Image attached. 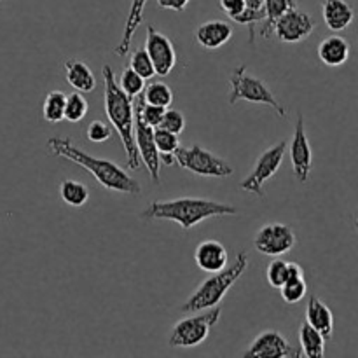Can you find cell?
Here are the masks:
<instances>
[{"instance_id":"17","label":"cell","mask_w":358,"mask_h":358,"mask_svg":"<svg viewBox=\"0 0 358 358\" xmlns=\"http://www.w3.org/2000/svg\"><path fill=\"white\" fill-rule=\"evenodd\" d=\"M322 14L329 30L343 31L355 20V10L346 0H324Z\"/></svg>"},{"instance_id":"6","label":"cell","mask_w":358,"mask_h":358,"mask_svg":"<svg viewBox=\"0 0 358 358\" xmlns=\"http://www.w3.org/2000/svg\"><path fill=\"white\" fill-rule=\"evenodd\" d=\"M222 310L219 306H213L210 310L198 311L196 315L187 318H182L171 329L168 336V343L171 348H194L206 341L210 331L219 324Z\"/></svg>"},{"instance_id":"7","label":"cell","mask_w":358,"mask_h":358,"mask_svg":"<svg viewBox=\"0 0 358 358\" xmlns=\"http://www.w3.org/2000/svg\"><path fill=\"white\" fill-rule=\"evenodd\" d=\"M175 164L198 175V177L226 178L234 173V168L224 157L210 152L199 143H194L191 147H178L175 150Z\"/></svg>"},{"instance_id":"22","label":"cell","mask_w":358,"mask_h":358,"mask_svg":"<svg viewBox=\"0 0 358 358\" xmlns=\"http://www.w3.org/2000/svg\"><path fill=\"white\" fill-rule=\"evenodd\" d=\"M325 341L327 339L311 327L308 322H303L299 329V343H301V352L308 358H322L325 355Z\"/></svg>"},{"instance_id":"4","label":"cell","mask_w":358,"mask_h":358,"mask_svg":"<svg viewBox=\"0 0 358 358\" xmlns=\"http://www.w3.org/2000/svg\"><path fill=\"white\" fill-rule=\"evenodd\" d=\"M248 268V254L247 252H240L234 259V262L231 266H226L222 271L213 273L210 278H206L205 282L199 283L198 289L189 296V299L185 301L180 306L182 313H198V311L210 310L213 306H219L222 303V299L226 297V294L229 292L231 287H234V283L241 278L245 271Z\"/></svg>"},{"instance_id":"37","label":"cell","mask_w":358,"mask_h":358,"mask_svg":"<svg viewBox=\"0 0 358 358\" xmlns=\"http://www.w3.org/2000/svg\"><path fill=\"white\" fill-rule=\"evenodd\" d=\"M245 3L250 9H264V0H245Z\"/></svg>"},{"instance_id":"13","label":"cell","mask_w":358,"mask_h":358,"mask_svg":"<svg viewBox=\"0 0 358 358\" xmlns=\"http://www.w3.org/2000/svg\"><path fill=\"white\" fill-rule=\"evenodd\" d=\"M303 352L290 346V343L280 334L278 331H266L259 334L252 341L247 352L241 357L250 358H287V357H301Z\"/></svg>"},{"instance_id":"12","label":"cell","mask_w":358,"mask_h":358,"mask_svg":"<svg viewBox=\"0 0 358 358\" xmlns=\"http://www.w3.org/2000/svg\"><path fill=\"white\" fill-rule=\"evenodd\" d=\"M290 161H292V170L297 182L306 184L310 180L311 168H313V150H311L306 128H304L303 114L297 115L296 131H294L292 142H290Z\"/></svg>"},{"instance_id":"3","label":"cell","mask_w":358,"mask_h":358,"mask_svg":"<svg viewBox=\"0 0 358 358\" xmlns=\"http://www.w3.org/2000/svg\"><path fill=\"white\" fill-rule=\"evenodd\" d=\"M238 213L227 203L206 198H177L170 201H154L140 213L143 220H170L178 224L184 231L192 229L203 220L213 217H227Z\"/></svg>"},{"instance_id":"14","label":"cell","mask_w":358,"mask_h":358,"mask_svg":"<svg viewBox=\"0 0 358 358\" xmlns=\"http://www.w3.org/2000/svg\"><path fill=\"white\" fill-rule=\"evenodd\" d=\"M135 142L136 149H138L140 161H143L147 171H149L152 182L159 184V171H161V161L159 152H157L156 142H154V128L147 124L138 112L135 110Z\"/></svg>"},{"instance_id":"35","label":"cell","mask_w":358,"mask_h":358,"mask_svg":"<svg viewBox=\"0 0 358 358\" xmlns=\"http://www.w3.org/2000/svg\"><path fill=\"white\" fill-rule=\"evenodd\" d=\"M220 7L229 17H234L247 7L245 0H220Z\"/></svg>"},{"instance_id":"24","label":"cell","mask_w":358,"mask_h":358,"mask_svg":"<svg viewBox=\"0 0 358 358\" xmlns=\"http://www.w3.org/2000/svg\"><path fill=\"white\" fill-rule=\"evenodd\" d=\"M154 142H156L159 161L164 166H173L175 164V150L180 147L178 135L168 131L163 128H154Z\"/></svg>"},{"instance_id":"10","label":"cell","mask_w":358,"mask_h":358,"mask_svg":"<svg viewBox=\"0 0 358 358\" xmlns=\"http://www.w3.org/2000/svg\"><path fill=\"white\" fill-rule=\"evenodd\" d=\"M315 30V21L304 10L294 9L287 10L282 17L275 23L273 28V34L276 35L280 42H285V44H297V42H303L313 34Z\"/></svg>"},{"instance_id":"19","label":"cell","mask_w":358,"mask_h":358,"mask_svg":"<svg viewBox=\"0 0 358 358\" xmlns=\"http://www.w3.org/2000/svg\"><path fill=\"white\" fill-rule=\"evenodd\" d=\"M65 79L79 93H91L96 87V79H94L93 70L87 66V63L80 62V59H66Z\"/></svg>"},{"instance_id":"15","label":"cell","mask_w":358,"mask_h":358,"mask_svg":"<svg viewBox=\"0 0 358 358\" xmlns=\"http://www.w3.org/2000/svg\"><path fill=\"white\" fill-rule=\"evenodd\" d=\"M194 261L201 271L217 273L226 268L227 262H229V255H227L226 247L220 241L206 240L196 247Z\"/></svg>"},{"instance_id":"38","label":"cell","mask_w":358,"mask_h":358,"mask_svg":"<svg viewBox=\"0 0 358 358\" xmlns=\"http://www.w3.org/2000/svg\"><path fill=\"white\" fill-rule=\"evenodd\" d=\"M357 231H358V219H357Z\"/></svg>"},{"instance_id":"9","label":"cell","mask_w":358,"mask_h":358,"mask_svg":"<svg viewBox=\"0 0 358 358\" xmlns=\"http://www.w3.org/2000/svg\"><path fill=\"white\" fill-rule=\"evenodd\" d=\"M296 243L297 238L292 227L280 222L266 224L254 238L255 250L268 257H280V255L289 254L296 247Z\"/></svg>"},{"instance_id":"34","label":"cell","mask_w":358,"mask_h":358,"mask_svg":"<svg viewBox=\"0 0 358 358\" xmlns=\"http://www.w3.org/2000/svg\"><path fill=\"white\" fill-rule=\"evenodd\" d=\"M87 140L93 143H103L107 140H110L112 136V128L105 121H100V119H94L93 122H90L87 126Z\"/></svg>"},{"instance_id":"8","label":"cell","mask_w":358,"mask_h":358,"mask_svg":"<svg viewBox=\"0 0 358 358\" xmlns=\"http://www.w3.org/2000/svg\"><path fill=\"white\" fill-rule=\"evenodd\" d=\"M287 145H289L287 140H282V142L266 149L255 161V166L250 171V175L245 180H241V191L250 192V194L259 196V198H264V184L271 180L276 175V171L280 170V166H282L283 157H285L287 152Z\"/></svg>"},{"instance_id":"32","label":"cell","mask_w":358,"mask_h":358,"mask_svg":"<svg viewBox=\"0 0 358 358\" xmlns=\"http://www.w3.org/2000/svg\"><path fill=\"white\" fill-rule=\"evenodd\" d=\"M266 278L273 289H280L289 280V262L282 259H273L266 269Z\"/></svg>"},{"instance_id":"30","label":"cell","mask_w":358,"mask_h":358,"mask_svg":"<svg viewBox=\"0 0 358 358\" xmlns=\"http://www.w3.org/2000/svg\"><path fill=\"white\" fill-rule=\"evenodd\" d=\"M117 84L129 98H136L138 94L143 93V87H145V79H143L142 76H138V73H136L131 66H128L126 70H122Z\"/></svg>"},{"instance_id":"1","label":"cell","mask_w":358,"mask_h":358,"mask_svg":"<svg viewBox=\"0 0 358 358\" xmlns=\"http://www.w3.org/2000/svg\"><path fill=\"white\" fill-rule=\"evenodd\" d=\"M48 150L56 157H63L66 161L79 164L84 170L90 171L98 184L107 191L122 192V194H140L142 185L136 178L126 173L117 163L110 159H100L91 154L84 152L79 145L70 138H62V136H52L48 140Z\"/></svg>"},{"instance_id":"26","label":"cell","mask_w":358,"mask_h":358,"mask_svg":"<svg viewBox=\"0 0 358 358\" xmlns=\"http://www.w3.org/2000/svg\"><path fill=\"white\" fill-rule=\"evenodd\" d=\"M59 196L70 206H84L90 199V189L79 180H63L59 184Z\"/></svg>"},{"instance_id":"36","label":"cell","mask_w":358,"mask_h":358,"mask_svg":"<svg viewBox=\"0 0 358 358\" xmlns=\"http://www.w3.org/2000/svg\"><path fill=\"white\" fill-rule=\"evenodd\" d=\"M191 0H157V6L161 9H170V10H177V13H182L185 10V7L189 6Z\"/></svg>"},{"instance_id":"25","label":"cell","mask_w":358,"mask_h":358,"mask_svg":"<svg viewBox=\"0 0 358 358\" xmlns=\"http://www.w3.org/2000/svg\"><path fill=\"white\" fill-rule=\"evenodd\" d=\"M142 96L145 103L168 108L171 105V101H173V91L163 80H152V83L143 87Z\"/></svg>"},{"instance_id":"2","label":"cell","mask_w":358,"mask_h":358,"mask_svg":"<svg viewBox=\"0 0 358 358\" xmlns=\"http://www.w3.org/2000/svg\"><path fill=\"white\" fill-rule=\"evenodd\" d=\"M105 83V114L112 128L119 133L122 147L126 152V164L129 170L140 168V154L135 142V105L133 98H129L119 87L115 73L112 66L103 65L101 69Z\"/></svg>"},{"instance_id":"27","label":"cell","mask_w":358,"mask_h":358,"mask_svg":"<svg viewBox=\"0 0 358 358\" xmlns=\"http://www.w3.org/2000/svg\"><path fill=\"white\" fill-rule=\"evenodd\" d=\"M66 94L63 91H49L42 103V115L48 122H59L65 119Z\"/></svg>"},{"instance_id":"33","label":"cell","mask_w":358,"mask_h":358,"mask_svg":"<svg viewBox=\"0 0 358 358\" xmlns=\"http://www.w3.org/2000/svg\"><path fill=\"white\" fill-rule=\"evenodd\" d=\"M157 128L168 129V131L175 133V135L180 136V133L185 129V117L180 110L177 108H166L164 110L163 119H161L159 126Z\"/></svg>"},{"instance_id":"16","label":"cell","mask_w":358,"mask_h":358,"mask_svg":"<svg viewBox=\"0 0 358 358\" xmlns=\"http://www.w3.org/2000/svg\"><path fill=\"white\" fill-rule=\"evenodd\" d=\"M231 37H233V27L222 20H210L199 24L196 30V41L203 49H208V51L222 48L231 41Z\"/></svg>"},{"instance_id":"11","label":"cell","mask_w":358,"mask_h":358,"mask_svg":"<svg viewBox=\"0 0 358 358\" xmlns=\"http://www.w3.org/2000/svg\"><path fill=\"white\" fill-rule=\"evenodd\" d=\"M145 49L152 59L156 76L166 77L177 65V52H175L173 42L152 24L147 27Z\"/></svg>"},{"instance_id":"5","label":"cell","mask_w":358,"mask_h":358,"mask_svg":"<svg viewBox=\"0 0 358 358\" xmlns=\"http://www.w3.org/2000/svg\"><path fill=\"white\" fill-rule=\"evenodd\" d=\"M231 91H229V105L238 103V101H248V103L255 105H268L273 110H276V114L280 117L285 119L287 112L283 108V105L276 100V96L273 94V91L266 86L264 80H261L259 77L252 76L247 70V66L240 65L238 69L233 70L229 77Z\"/></svg>"},{"instance_id":"21","label":"cell","mask_w":358,"mask_h":358,"mask_svg":"<svg viewBox=\"0 0 358 358\" xmlns=\"http://www.w3.org/2000/svg\"><path fill=\"white\" fill-rule=\"evenodd\" d=\"M145 3L147 0H131L128 17H126L124 30H122L121 42L115 45V55L121 56V58L128 55L129 49H131V42L136 34V28L140 27V23H142L143 20V9H145Z\"/></svg>"},{"instance_id":"18","label":"cell","mask_w":358,"mask_h":358,"mask_svg":"<svg viewBox=\"0 0 358 358\" xmlns=\"http://www.w3.org/2000/svg\"><path fill=\"white\" fill-rule=\"evenodd\" d=\"M306 322L313 329H317L325 339H331L334 336V315L331 308L322 303L317 296H310L306 306Z\"/></svg>"},{"instance_id":"29","label":"cell","mask_w":358,"mask_h":358,"mask_svg":"<svg viewBox=\"0 0 358 358\" xmlns=\"http://www.w3.org/2000/svg\"><path fill=\"white\" fill-rule=\"evenodd\" d=\"M87 100L83 96V93L79 91H73L66 96V103H65V119L69 122H79L86 117L87 114Z\"/></svg>"},{"instance_id":"28","label":"cell","mask_w":358,"mask_h":358,"mask_svg":"<svg viewBox=\"0 0 358 358\" xmlns=\"http://www.w3.org/2000/svg\"><path fill=\"white\" fill-rule=\"evenodd\" d=\"M280 296L287 304H297L304 299L308 292V285L304 276H294L289 278L282 287H280Z\"/></svg>"},{"instance_id":"23","label":"cell","mask_w":358,"mask_h":358,"mask_svg":"<svg viewBox=\"0 0 358 358\" xmlns=\"http://www.w3.org/2000/svg\"><path fill=\"white\" fill-rule=\"evenodd\" d=\"M297 7L296 0H264V13L266 17L261 24L259 35L264 38H269L273 34L275 23L287 13V10Z\"/></svg>"},{"instance_id":"20","label":"cell","mask_w":358,"mask_h":358,"mask_svg":"<svg viewBox=\"0 0 358 358\" xmlns=\"http://www.w3.org/2000/svg\"><path fill=\"white\" fill-rule=\"evenodd\" d=\"M318 58L327 66H341L350 58V44L339 35H331L324 38L318 45Z\"/></svg>"},{"instance_id":"39","label":"cell","mask_w":358,"mask_h":358,"mask_svg":"<svg viewBox=\"0 0 358 358\" xmlns=\"http://www.w3.org/2000/svg\"><path fill=\"white\" fill-rule=\"evenodd\" d=\"M0 2H2V0H0Z\"/></svg>"},{"instance_id":"31","label":"cell","mask_w":358,"mask_h":358,"mask_svg":"<svg viewBox=\"0 0 358 358\" xmlns=\"http://www.w3.org/2000/svg\"><path fill=\"white\" fill-rule=\"evenodd\" d=\"M129 66H131L138 76H142L143 79H152V77L156 76L152 59H150L149 52H147L145 48H140L136 49V51H133L131 59H129Z\"/></svg>"}]
</instances>
